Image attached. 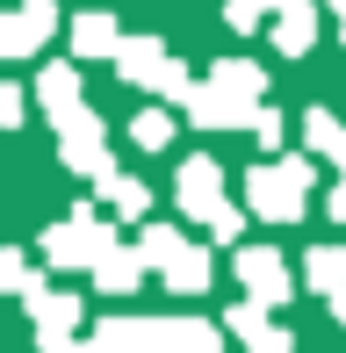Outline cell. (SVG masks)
Returning <instances> with one entry per match:
<instances>
[{
    "label": "cell",
    "mask_w": 346,
    "mask_h": 353,
    "mask_svg": "<svg viewBox=\"0 0 346 353\" xmlns=\"http://www.w3.org/2000/svg\"><path fill=\"white\" fill-rule=\"evenodd\" d=\"M245 210L267 216V223H296L310 210V159H267V166L245 173Z\"/></svg>",
    "instance_id": "7a4b0ae2"
},
{
    "label": "cell",
    "mask_w": 346,
    "mask_h": 353,
    "mask_svg": "<svg viewBox=\"0 0 346 353\" xmlns=\"http://www.w3.org/2000/svg\"><path fill=\"white\" fill-rule=\"evenodd\" d=\"M253 137H260V152H281V137H289V123H281V108H260Z\"/></svg>",
    "instance_id": "7402d4cb"
},
{
    "label": "cell",
    "mask_w": 346,
    "mask_h": 353,
    "mask_svg": "<svg viewBox=\"0 0 346 353\" xmlns=\"http://www.w3.org/2000/svg\"><path fill=\"white\" fill-rule=\"evenodd\" d=\"M37 101H43V116L51 123H65V116H80V65H43L37 72Z\"/></svg>",
    "instance_id": "30bf717a"
},
{
    "label": "cell",
    "mask_w": 346,
    "mask_h": 353,
    "mask_svg": "<svg viewBox=\"0 0 346 353\" xmlns=\"http://www.w3.org/2000/svg\"><path fill=\"white\" fill-rule=\"evenodd\" d=\"M303 281L310 288H318V296H346V245H318V252H310V260H303Z\"/></svg>",
    "instance_id": "5bb4252c"
},
{
    "label": "cell",
    "mask_w": 346,
    "mask_h": 353,
    "mask_svg": "<svg viewBox=\"0 0 346 353\" xmlns=\"http://www.w3.org/2000/svg\"><path fill=\"white\" fill-rule=\"evenodd\" d=\"M123 29H116V14H80V22H72V51L80 58H123Z\"/></svg>",
    "instance_id": "4fadbf2b"
},
{
    "label": "cell",
    "mask_w": 346,
    "mask_h": 353,
    "mask_svg": "<svg viewBox=\"0 0 346 353\" xmlns=\"http://www.w3.org/2000/svg\"><path fill=\"white\" fill-rule=\"evenodd\" d=\"M173 353H216V325H202V317H173Z\"/></svg>",
    "instance_id": "d6986e66"
},
{
    "label": "cell",
    "mask_w": 346,
    "mask_h": 353,
    "mask_svg": "<svg viewBox=\"0 0 346 353\" xmlns=\"http://www.w3.org/2000/svg\"><path fill=\"white\" fill-rule=\"evenodd\" d=\"M0 288H8V296H22V303L43 296V288H37V267H29L22 252H0Z\"/></svg>",
    "instance_id": "ac0fdd59"
},
{
    "label": "cell",
    "mask_w": 346,
    "mask_h": 353,
    "mask_svg": "<svg viewBox=\"0 0 346 353\" xmlns=\"http://www.w3.org/2000/svg\"><path fill=\"white\" fill-rule=\"evenodd\" d=\"M245 346H253V353H296V339H289V332H274V325H267L260 339H245Z\"/></svg>",
    "instance_id": "d4e9b609"
},
{
    "label": "cell",
    "mask_w": 346,
    "mask_h": 353,
    "mask_svg": "<svg viewBox=\"0 0 346 353\" xmlns=\"http://www.w3.org/2000/svg\"><path fill=\"white\" fill-rule=\"evenodd\" d=\"M94 195H101L116 216H145V210H152V188L130 181V173H101V181H94Z\"/></svg>",
    "instance_id": "9a60e30c"
},
{
    "label": "cell",
    "mask_w": 346,
    "mask_h": 353,
    "mask_svg": "<svg viewBox=\"0 0 346 353\" xmlns=\"http://www.w3.org/2000/svg\"><path fill=\"white\" fill-rule=\"evenodd\" d=\"M325 210H332V216L346 223V166H339V188H332V195H325Z\"/></svg>",
    "instance_id": "484cf974"
},
{
    "label": "cell",
    "mask_w": 346,
    "mask_h": 353,
    "mask_svg": "<svg viewBox=\"0 0 346 353\" xmlns=\"http://www.w3.org/2000/svg\"><path fill=\"white\" fill-rule=\"evenodd\" d=\"M210 231H216V238H224V245H231V238L245 231V210H231V202H224V210H216V223H210Z\"/></svg>",
    "instance_id": "cb8c5ba5"
},
{
    "label": "cell",
    "mask_w": 346,
    "mask_h": 353,
    "mask_svg": "<svg viewBox=\"0 0 346 353\" xmlns=\"http://www.w3.org/2000/svg\"><path fill=\"white\" fill-rule=\"evenodd\" d=\"M303 144L318 159H339V166H346V123L332 116V108H310V116H303Z\"/></svg>",
    "instance_id": "2e32d148"
},
{
    "label": "cell",
    "mask_w": 346,
    "mask_h": 353,
    "mask_svg": "<svg viewBox=\"0 0 346 353\" xmlns=\"http://www.w3.org/2000/svg\"><path fill=\"white\" fill-rule=\"evenodd\" d=\"M101 144H108V130H101V116H94V108H80V116H65V123H58V159H65L72 173H87V181L116 173V159H108Z\"/></svg>",
    "instance_id": "8992f818"
},
{
    "label": "cell",
    "mask_w": 346,
    "mask_h": 353,
    "mask_svg": "<svg viewBox=\"0 0 346 353\" xmlns=\"http://www.w3.org/2000/svg\"><path fill=\"white\" fill-rule=\"evenodd\" d=\"M130 137L145 144V152H166V144H173V116H166V108H145V116L130 123Z\"/></svg>",
    "instance_id": "ffe728a7"
},
{
    "label": "cell",
    "mask_w": 346,
    "mask_h": 353,
    "mask_svg": "<svg viewBox=\"0 0 346 353\" xmlns=\"http://www.w3.org/2000/svg\"><path fill=\"white\" fill-rule=\"evenodd\" d=\"M332 310H339V325H346V296H339V303H332Z\"/></svg>",
    "instance_id": "83f0119b"
},
{
    "label": "cell",
    "mask_w": 346,
    "mask_h": 353,
    "mask_svg": "<svg viewBox=\"0 0 346 353\" xmlns=\"http://www.w3.org/2000/svg\"><path fill=\"white\" fill-rule=\"evenodd\" d=\"M116 72L130 79V87H145V94H166V101H181V108H187V94H195L187 65L166 51L159 37H130V43H123V58H116Z\"/></svg>",
    "instance_id": "277c9868"
},
{
    "label": "cell",
    "mask_w": 346,
    "mask_h": 353,
    "mask_svg": "<svg viewBox=\"0 0 346 353\" xmlns=\"http://www.w3.org/2000/svg\"><path fill=\"white\" fill-rule=\"evenodd\" d=\"M325 8H339V22H346V0H325Z\"/></svg>",
    "instance_id": "4316f807"
},
{
    "label": "cell",
    "mask_w": 346,
    "mask_h": 353,
    "mask_svg": "<svg viewBox=\"0 0 346 353\" xmlns=\"http://www.w3.org/2000/svg\"><path fill=\"white\" fill-rule=\"evenodd\" d=\"M29 325H37V339H72V325H80V296H65V288L29 296Z\"/></svg>",
    "instance_id": "8fae6325"
},
{
    "label": "cell",
    "mask_w": 346,
    "mask_h": 353,
    "mask_svg": "<svg viewBox=\"0 0 346 353\" xmlns=\"http://www.w3.org/2000/svg\"><path fill=\"white\" fill-rule=\"evenodd\" d=\"M108 245H116V231L94 216V202H80L65 223H51V231H43V260H51V267H101Z\"/></svg>",
    "instance_id": "5b68a950"
},
{
    "label": "cell",
    "mask_w": 346,
    "mask_h": 353,
    "mask_svg": "<svg viewBox=\"0 0 346 353\" xmlns=\"http://www.w3.org/2000/svg\"><path fill=\"white\" fill-rule=\"evenodd\" d=\"M29 94H37V87H0V123H8V130L29 116Z\"/></svg>",
    "instance_id": "603a6c76"
},
{
    "label": "cell",
    "mask_w": 346,
    "mask_h": 353,
    "mask_svg": "<svg viewBox=\"0 0 346 353\" xmlns=\"http://www.w3.org/2000/svg\"><path fill=\"white\" fill-rule=\"evenodd\" d=\"M94 281H101L108 296H130V288L145 281V252H123V245H108V260L94 267Z\"/></svg>",
    "instance_id": "e0dca14e"
},
{
    "label": "cell",
    "mask_w": 346,
    "mask_h": 353,
    "mask_svg": "<svg viewBox=\"0 0 346 353\" xmlns=\"http://www.w3.org/2000/svg\"><path fill=\"white\" fill-rule=\"evenodd\" d=\"M238 281H245V296L260 303V310H281L289 303V260H281L274 245H238Z\"/></svg>",
    "instance_id": "ba28073f"
},
{
    "label": "cell",
    "mask_w": 346,
    "mask_h": 353,
    "mask_svg": "<svg viewBox=\"0 0 346 353\" xmlns=\"http://www.w3.org/2000/svg\"><path fill=\"white\" fill-rule=\"evenodd\" d=\"M267 14H274L267 0H224V22H231V29H260Z\"/></svg>",
    "instance_id": "44dd1931"
},
{
    "label": "cell",
    "mask_w": 346,
    "mask_h": 353,
    "mask_svg": "<svg viewBox=\"0 0 346 353\" xmlns=\"http://www.w3.org/2000/svg\"><path fill=\"white\" fill-rule=\"evenodd\" d=\"M310 43H318V8H310V0H289V8L274 14V51L281 58H303Z\"/></svg>",
    "instance_id": "7c38bea8"
},
{
    "label": "cell",
    "mask_w": 346,
    "mask_h": 353,
    "mask_svg": "<svg viewBox=\"0 0 346 353\" xmlns=\"http://www.w3.org/2000/svg\"><path fill=\"white\" fill-rule=\"evenodd\" d=\"M173 210H181V216H202V223H216V210H224V166H216L210 152L181 159V181H173Z\"/></svg>",
    "instance_id": "52a82bcc"
},
{
    "label": "cell",
    "mask_w": 346,
    "mask_h": 353,
    "mask_svg": "<svg viewBox=\"0 0 346 353\" xmlns=\"http://www.w3.org/2000/svg\"><path fill=\"white\" fill-rule=\"evenodd\" d=\"M137 252H145V267H159L166 288H181V296H202V288H210V252H202L195 238H181L173 223H152V231L137 238Z\"/></svg>",
    "instance_id": "3957f363"
},
{
    "label": "cell",
    "mask_w": 346,
    "mask_h": 353,
    "mask_svg": "<svg viewBox=\"0 0 346 353\" xmlns=\"http://www.w3.org/2000/svg\"><path fill=\"white\" fill-rule=\"evenodd\" d=\"M267 8H274V14H281V8H289V0H267Z\"/></svg>",
    "instance_id": "f1b7e54d"
},
{
    "label": "cell",
    "mask_w": 346,
    "mask_h": 353,
    "mask_svg": "<svg viewBox=\"0 0 346 353\" xmlns=\"http://www.w3.org/2000/svg\"><path fill=\"white\" fill-rule=\"evenodd\" d=\"M43 37H58V0H14V14L0 22V58L43 51Z\"/></svg>",
    "instance_id": "9c48e42d"
},
{
    "label": "cell",
    "mask_w": 346,
    "mask_h": 353,
    "mask_svg": "<svg viewBox=\"0 0 346 353\" xmlns=\"http://www.w3.org/2000/svg\"><path fill=\"white\" fill-rule=\"evenodd\" d=\"M260 94H267V72L253 58H224V65H210L195 79V94H187V123L195 130H253L260 123Z\"/></svg>",
    "instance_id": "6da1fadb"
},
{
    "label": "cell",
    "mask_w": 346,
    "mask_h": 353,
    "mask_svg": "<svg viewBox=\"0 0 346 353\" xmlns=\"http://www.w3.org/2000/svg\"><path fill=\"white\" fill-rule=\"evenodd\" d=\"M339 43H346V29H339Z\"/></svg>",
    "instance_id": "f546056e"
}]
</instances>
